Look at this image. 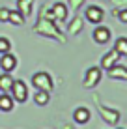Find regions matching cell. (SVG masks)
<instances>
[{"instance_id": "obj_1", "label": "cell", "mask_w": 127, "mask_h": 129, "mask_svg": "<svg viewBox=\"0 0 127 129\" xmlns=\"http://www.w3.org/2000/svg\"><path fill=\"white\" fill-rule=\"evenodd\" d=\"M32 84L36 86V90H43V92H51L52 86H54V82H52L51 75L45 73V71H39L32 77Z\"/></svg>"}, {"instance_id": "obj_2", "label": "cell", "mask_w": 127, "mask_h": 129, "mask_svg": "<svg viewBox=\"0 0 127 129\" xmlns=\"http://www.w3.org/2000/svg\"><path fill=\"white\" fill-rule=\"evenodd\" d=\"M10 92H11L13 101H19V103H24L26 97H28V88H26L24 81H13V86Z\"/></svg>"}, {"instance_id": "obj_3", "label": "cell", "mask_w": 127, "mask_h": 129, "mask_svg": "<svg viewBox=\"0 0 127 129\" xmlns=\"http://www.w3.org/2000/svg\"><path fill=\"white\" fill-rule=\"evenodd\" d=\"M99 81H101V69L99 68H90L86 71V77H84V86L86 88H94Z\"/></svg>"}, {"instance_id": "obj_4", "label": "cell", "mask_w": 127, "mask_h": 129, "mask_svg": "<svg viewBox=\"0 0 127 129\" xmlns=\"http://www.w3.org/2000/svg\"><path fill=\"white\" fill-rule=\"evenodd\" d=\"M103 10L101 8H97V6H90L88 10H86V19L90 21V23H94V24H99L103 21Z\"/></svg>"}, {"instance_id": "obj_5", "label": "cell", "mask_w": 127, "mask_h": 129, "mask_svg": "<svg viewBox=\"0 0 127 129\" xmlns=\"http://www.w3.org/2000/svg\"><path fill=\"white\" fill-rule=\"evenodd\" d=\"M118 60H120V54H118L116 51H110V52H107V54L101 58V68L108 71L110 68H114V66L118 64Z\"/></svg>"}, {"instance_id": "obj_6", "label": "cell", "mask_w": 127, "mask_h": 129, "mask_svg": "<svg viewBox=\"0 0 127 129\" xmlns=\"http://www.w3.org/2000/svg\"><path fill=\"white\" fill-rule=\"evenodd\" d=\"M17 66V58L13 54H10V52H6V54H2V58H0V68H2L4 71H13Z\"/></svg>"}, {"instance_id": "obj_7", "label": "cell", "mask_w": 127, "mask_h": 129, "mask_svg": "<svg viewBox=\"0 0 127 129\" xmlns=\"http://www.w3.org/2000/svg\"><path fill=\"white\" fill-rule=\"evenodd\" d=\"M94 39L97 43H107L108 39H110V30H108L107 26H97V28L94 30Z\"/></svg>"}, {"instance_id": "obj_8", "label": "cell", "mask_w": 127, "mask_h": 129, "mask_svg": "<svg viewBox=\"0 0 127 129\" xmlns=\"http://www.w3.org/2000/svg\"><path fill=\"white\" fill-rule=\"evenodd\" d=\"M32 8H34V0H17V11L23 17H28L32 13Z\"/></svg>"}, {"instance_id": "obj_9", "label": "cell", "mask_w": 127, "mask_h": 129, "mask_svg": "<svg viewBox=\"0 0 127 129\" xmlns=\"http://www.w3.org/2000/svg\"><path fill=\"white\" fill-rule=\"evenodd\" d=\"M108 75H110V79H120V81H127V68L123 66H114V68L108 69Z\"/></svg>"}, {"instance_id": "obj_10", "label": "cell", "mask_w": 127, "mask_h": 129, "mask_svg": "<svg viewBox=\"0 0 127 129\" xmlns=\"http://www.w3.org/2000/svg\"><path fill=\"white\" fill-rule=\"evenodd\" d=\"M52 17L58 19V21H64L65 17H67V8H65V4L56 2L54 6H52Z\"/></svg>"}, {"instance_id": "obj_11", "label": "cell", "mask_w": 127, "mask_h": 129, "mask_svg": "<svg viewBox=\"0 0 127 129\" xmlns=\"http://www.w3.org/2000/svg\"><path fill=\"white\" fill-rule=\"evenodd\" d=\"M73 118H75L77 123H88L90 120V110L86 109V107H78L75 110V114H73Z\"/></svg>"}, {"instance_id": "obj_12", "label": "cell", "mask_w": 127, "mask_h": 129, "mask_svg": "<svg viewBox=\"0 0 127 129\" xmlns=\"http://www.w3.org/2000/svg\"><path fill=\"white\" fill-rule=\"evenodd\" d=\"M11 86H13V77L6 71L4 75H0V90H2L4 94H8V92L11 90Z\"/></svg>"}, {"instance_id": "obj_13", "label": "cell", "mask_w": 127, "mask_h": 129, "mask_svg": "<svg viewBox=\"0 0 127 129\" xmlns=\"http://www.w3.org/2000/svg\"><path fill=\"white\" fill-rule=\"evenodd\" d=\"M0 110H4V112L13 110V97H10V94L0 95Z\"/></svg>"}, {"instance_id": "obj_14", "label": "cell", "mask_w": 127, "mask_h": 129, "mask_svg": "<svg viewBox=\"0 0 127 129\" xmlns=\"http://www.w3.org/2000/svg\"><path fill=\"white\" fill-rule=\"evenodd\" d=\"M114 51H116L120 56H127V38H118V39H116Z\"/></svg>"}, {"instance_id": "obj_15", "label": "cell", "mask_w": 127, "mask_h": 129, "mask_svg": "<svg viewBox=\"0 0 127 129\" xmlns=\"http://www.w3.org/2000/svg\"><path fill=\"white\" fill-rule=\"evenodd\" d=\"M34 101H36L37 105H47L49 103V92H43V90H37L36 95H34Z\"/></svg>"}, {"instance_id": "obj_16", "label": "cell", "mask_w": 127, "mask_h": 129, "mask_svg": "<svg viewBox=\"0 0 127 129\" xmlns=\"http://www.w3.org/2000/svg\"><path fill=\"white\" fill-rule=\"evenodd\" d=\"M8 23H13V24H17V26H21L24 23V17L21 15L17 10H10V21Z\"/></svg>"}, {"instance_id": "obj_17", "label": "cell", "mask_w": 127, "mask_h": 129, "mask_svg": "<svg viewBox=\"0 0 127 129\" xmlns=\"http://www.w3.org/2000/svg\"><path fill=\"white\" fill-rule=\"evenodd\" d=\"M101 114H103L105 118H107V122H108V123H116V122H118V118H120V114H118V112L107 110V109H103V107H101Z\"/></svg>"}, {"instance_id": "obj_18", "label": "cell", "mask_w": 127, "mask_h": 129, "mask_svg": "<svg viewBox=\"0 0 127 129\" xmlns=\"http://www.w3.org/2000/svg\"><path fill=\"white\" fill-rule=\"evenodd\" d=\"M11 51V43L8 38H0V54H6Z\"/></svg>"}, {"instance_id": "obj_19", "label": "cell", "mask_w": 127, "mask_h": 129, "mask_svg": "<svg viewBox=\"0 0 127 129\" xmlns=\"http://www.w3.org/2000/svg\"><path fill=\"white\" fill-rule=\"evenodd\" d=\"M0 21H2V23H8V21H10V10H8V8H0Z\"/></svg>"}, {"instance_id": "obj_20", "label": "cell", "mask_w": 127, "mask_h": 129, "mask_svg": "<svg viewBox=\"0 0 127 129\" xmlns=\"http://www.w3.org/2000/svg\"><path fill=\"white\" fill-rule=\"evenodd\" d=\"M118 19H120L121 23H125V24H127V10H121L120 13H118Z\"/></svg>"}]
</instances>
